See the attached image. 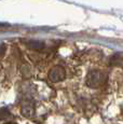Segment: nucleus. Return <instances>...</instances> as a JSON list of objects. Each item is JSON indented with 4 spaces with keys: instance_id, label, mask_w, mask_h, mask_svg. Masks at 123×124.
Masks as SVG:
<instances>
[{
    "instance_id": "f257e3e1",
    "label": "nucleus",
    "mask_w": 123,
    "mask_h": 124,
    "mask_svg": "<svg viewBox=\"0 0 123 124\" xmlns=\"http://www.w3.org/2000/svg\"><path fill=\"white\" fill-rule=\"evenodd\" d=\"M107 81L106 75L100 70H91L86 77V84L87 86L96 89L101 85H104Z\"/></svg>"
},
{
    "instance_id": "f03ea898",
    "label": "nucleus",
    "mask_w": 123,
    "mask_h": 124,
    "mask_svg": "<svg viewBox=\"0 0 123 124\" xmlns=\"http://www.w3.org/2000/svg\"><path fill=\"white\" fill-rule=\"evenodd\" d=\"M66 77V72L65 69L61 66H55L54 68L51 69L49 73V79L52 81V82H60V81H63Z\"/></svg>"
},
{
    "instance_id": "7ed1b4c3",
    "label": "nucleus",
    "mask_w": 123,
    "mask_h": 124,
    "mask_svg": "<svg viewBox=\"0 0 123 124\" xmlns=\"http://www.w3.org/2000/svg\"><path fill=\"white\" fill-rule=\"evenodd\" d=\"M22 112L26 116H31L35 112V105L34 101L30 98L24 99L22 102Z\"/></svg>"
},
{
    "instance_id": "20e7f679",
    "label": "nucleus",
    "mask_w": 123,
    "mask_h": 124,
    "mask_svg": "<svg viewBox=\"0 0 123 124\" xmlns=\"http://www.w3.org/2000/svg\"><path fill=\"white\" fill-rule=\"evenodd\" d=\"M44 43L42 41H36V40H31V41L28 43V47H30L31 50H35V51H41V50L44 49Z\"/></svg>"
}]
</instances>
